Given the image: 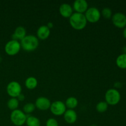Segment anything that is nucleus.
Returning a JSON list of instances; mask_svg holds the SVG:
<instances>
[{
	"label": "nucleus",
	"instance_id": "1",
	"mask_svg": "<svg viewBox=\"0 0 126 126\" xmlns=\"http://www.w3.org/2000/svg\"><path fill=\"white\" fill-rule=\"evenodd\" d=\"M87 20L85 15L79 12H74L70 17V23L76 30H82L87 25Z\"/></svg>",
	"mask_w": 126,
	"mask_h": 126
},
{
	"label": "nucleus",
	"instance_id": "2",
	"mask_svg": "<svg viewBox=\"0 0 126 126\" xmlns=\"http://www.w3.org/2000/svg\"><path fill=\"white\" fill-rule=\"evenodd\" d=\"M20 41L21 47L23 48L26 51L34 50L39 46L38 38L33 34L26 35Z\"/></svg>",
	"mask_w": 126,
	"mask_h": 126
},
{
	"label": "nucleus",
	"instance_id": "3",
	"mask_svg": "<svg viewBox=\"0 0 126 126\" xmlns=\"http://www.w3.org/2000/svg\"><path fill=\"white\" fill-rule=\"evenodd\" d=\"M105 98V102L108 105H115L118 104L120 101L121 94L117 89H109L106 92Z\"/></svg>",
	"mask_w": 126,
	"mask_h": 126
},
{
	"label": "nucleus",
	"instance_id": "4",
	"mask_svg": "<svg viewBox=\"0 0 126 126\" xmlns=\"http://www.w3.org/2000/svg\"><path fill=\"white\" fill-rule=\"evenodd\" d=\"M27 114L20 110H15L11 114V120L14 125L21 126L26 123Z\"/></svg>",
	"mask_w": 126,
	"mask_h": 126
},
{
	"label": "nucleus",
	"instance_id": "5",
	"mask_svg": "<svg viewBox=\"0 0 126 126\" xmlns=\"http://www.w3.org/2000/svg\"><path fill=\"white\" fill-rule=\"evenodd\" d=\"M21 44L18 41L11 39L6 44L4 47L5 52L9 55H14L20 51Z\"/></svg>",
	"mask_w": 126,
	"mask_h": 126
},
{
	"label": "nucleus",
	"instance_id": "6",
	"mask_svg": "<svg viewBox=\"0 0 126 126\" xmlns=\"http://www.w3.org/2000/svg\"><path fill=\"white\" fill-rule=\"evenodd\" d=\"M6 90L9 95L17 98L22 93V86L17 81H11L7 84Z\"/></svg>",
	"mask_w": 126,
	"mask_h": 126
},
{
	"label": "nucleus",
	"instance_id": "7",
	"mask_svg": "<svg viewBox=\"0 0 126 126\" xmlns=\"http://www.w3.org/2000/svg\"><path fill=\"white\" fill-rule=\"evenodd\" d=\"M84 15L87 20L92 23L98 22L101 17V13L99 9L95 7H91L87 9L85 12Z\"/></svg>",
	"mask_w": 126,
	"mask_h": 126
},
{
	"label": "nucleus",
	"instance_id": "8",
	"mask_svg": "<svg viewBox=\"0 0 126 126\" xmlns=\"http://www.w3.org/2000/svg\"><path fill=\"white\" fill-rule=\"evenodd\" d=\"M65 103L60 100H57L51 103L50 109L52 113L56 116L62 115L66 110Z\"/></svg>",
	"mask_w": 126,
	"mask_h": 126
},
{
	"label": "nucleus",
	"instance_id": "9",
	"mask_svg": "<svg viewBox=\"0 0 126 126\" xmlns=\"http://www.w3.org/2000/svg\"><path fill=\"white\" fill-rule=\"evenodd\" d=\"M113 23L118 28L126 27V16L121 12H117L112 16Z\"/></svg>",
	"mask_w": 126,
	"mask_h": 126
},
{
	"label": "nucleus",
	"instance_id": "10",
	"mask_svg": "<svg viewBox=\"0 0 126 126\" xmlns=\"http://www.w3.org/2000/svg\"><path fill=\"white\" fill-rule=\"evenodd\" d=\"M51 102L50 100L45 97H39L36 100V107L41 110H47L50 108Z\"/></svg>",
	"mask_w": 126,
	"mask_h": 126
},
{
	"label": "nucleus",
	"instance_id": "11",
	"mask_svg": "<svg viewBox=\"0 0 126 126\" xmlns=\"http://www.w3.org/2000/svg\"><path fill=\"white\" fill-rule=\"evenodd\" d=\"M73 9L76 12H85L88 9V3L86 0H75L73 2Z\"/></svg>",
	"mask_w": 126,
	"mask_h": 126
},
{
	"label": "nucleus",
	"instance_id": "12",
	"mask_svg": "<svg viewBox=\"0 0 126 126\" xmlns=\"http://www.w3.org/2000/svg\"><path fill=\"white\" fill-rule=\"evenodd\" d=\"M63 116L65 121L68 124H73L77 120V113L74 110H66L63 114Z\"/></svg>",
	"mask_w": 126,
	"mask_h": 126
},
{
	"label": "nucleus",
	"instance_id": "13",
	"mask_svg": "<svg viewBox=\"0 0 126 126\" xmlns=\"http://www.w3.org/2000/svg\"><path fill=\"white\" fill-rule=\"evenodd\" d=\"M73 7L70 4L68 3H63L59 7V11L60 13L63 17H69L70 18V16L72 15L73 12Z\"/></svg>",
	"mask_w": 126,
	"mask_h": 126
},
{
	"label": "nucleus",
	"instance_id": "14",
	"mask_svg": "<svg viewBox=\"0 0 126 126\" xmlns=\"http://www.w3.org/2000/svg\"><path fill=\"white\" fill-rule=\"evenodd\" d=\"M36 33L39 39H46L50 35V28H48L47 25H41L38 28Z\"/></svg>",
	"mask_w": 126,
	"mask_h": 126
},
{
	"label": "nucleus",
	"instance_id": "15",
	"mask_svg": "<svg viewBox=\"0 0 126 126\" xmlns=\"http://www.w3.org/2000/svg\"><path fill=\"white\" fill-rule=\"evenodd\" d=\"M27 32H26V29L22 26H19L17 27L16 28L14 31V33L12 34V39H15V40H17L18 39H20L22 40L26 35H27Z\"/></svg>",
	"mask_w": 126,
	"mask_h": 126
},
{
	"label": "nucleus",
	"instance_id": "16",
	"mask_svg": "<svg viewBox=\"0 0 126 126\" xmlns=\"http://www.w3.org/2000/svg\"><path fill=\"white\" fill-rule=\"evenodd\" d=\"M25 84L26 87L29 89H33L35 88L38 85V80L35 77L33 76H30V77L27 78L25 80Z\"/></svg>",
	"mask_w": 126,
	"mask_h": 126
},
{
	"label": "nucleus",
	"instance_id": "17",
	"mask_svg": "<svg viewBox=\"0 0 126 126\" xmlns=\"http://www.w3.org/2000/svg\"><path fill=\"white\" fill-rule=\"evenodd\" d=\"M26 124L28 126H40L41 121L37 117L34 116H27Z\"/></svg>",
	"mask_w": 126,
	"mask_h": 126
},
{
	"label": "nucleus",
	"instance_id": "18",
	"mask_svg": "<svg viewBox=\"0 0 126 126\" xmlns=\"http://www.w3.org/2000/svg\"><path fill=\"white\" fill-rule=\"evenodd\" d=\"M66 107H68L69 109L73 110L76 108L78 104V99L75 97H70L66 100V102L65 103Z\"/></svg>",
	"mask_w": 126,
	"mask_h": 126
},
{
	"label": "nucleus",
	"instance_id": "19",
	"mask_svg": "<svg viewBox=\"0 0 126 126\" xmlns=\"http://www.w3.org/2000/svg\"><path fill=\"white\" fill-rule=\"evenodd\" d=\"M116 65L118 67L122 69L126 68V54H122L117 57Z\"/></svg>",
	"mask_w": 126,
	"mask_h": 126
},
{
	"label": "nucleus",
	"instance_id": "20",
	"mask_svg": "<svg viewBox=\"0 0 126 126\" xmlns=\"http://www.w3.org/2000/svg\"><path fill=\"white\" fill-rule=\"evenodd\" d=\"M7 107L11 110L14 111L15 110H17L19 105V101L17 98L15 97H11L8 100L7 103Z\"/></svg>",
	"mask_w": 126,
	"mask_h": 126
},
{
	"label": "nucleus",
	"instance_id": "21",
	"mask_svg": "<svg viewBox=\"0 0 126 126\" xmlns=\"http://www.w3.org/2000/svg\"><path fill=\"white\" fill-rule=\"evenodd\" d=\"M108 104L106 102L104 101H101L98 102L96 105V110L100 113H103L106 111L108 109Z\"/></svg>",
	"mask_w": 126,
	"mask_h": 126
},
{
	"label": "nucleus",
	"instance_id": "22",
	"mask_svg": "<svg viewBox=\"0 0 126 126\" xmlns=\"http://www.w3.org/2000/svg\"><path fill=\"white\" fill-rule=\"evenodd\" d=\"M35 104H34L33 103H31V102L27 103L23 106V112L25 113H27V114H29V113H32L35 110Z\"/></svg>",
	"mask_w": 126,
	"mask_h": 126
},
{
	"label": "nucleus",
	"instance_id": "23",
	"mask_svg": "<svg viewBox=\"0 0 126 126\" xmlns=\"http://www.w3.org/2000/svg\"><path fill=\"white\" fill-rule=\"evenodd\" d=\"M102 14L105 18H110L112 17V11L111 9L109 7H105L103 9L102 11Z\"/></svg>",
	"mask_w": 126,
	"mask_h": 126
},
{
	"label": "nucleus",
	"instance_id": "24",
	"mask_svg": "<svg viewBox=\"0 0 126 126\" xmlns=\"http://www.w3.org/2000/svg\"><path fill=\"white\" fill-rule=\"evenodd\" d=\"M46 126H59V123L58 121L55 119L52 118H50L47 120L46 123Z\"/></svg>",
	"mask_w": 126,
	"mask_h": 126
},
{
	"label": "nucleus",
	"instance_id": "25",
	"mask_svg": "<svg viewBox=\"0 0 126 126\" xmlns=\"http://www.w3.org/2000/svg\"><path fill=\"white\" fill-rule=\"evenodd\" d=\"M17 99L18 100V101H22V100H24L25 99V95L21 93L18 97H17Z\"/></svg>",
	"mask_w": 126,
	"mask_h": 126
},
{
	"label": "nucleus",
	"instance_id": "26",
	"mask_svg": "<svg viewBox=\"0 0 126 126\" xmlns=\"http://www.w3.org/2000/svg\"><path fill=\"white\" fill-rule=\"evenodd\" d=\"M47 26L48 28H52V27H53V23H52V22H48Z\"/></svg>",
	"mask_w": 126,
	"mask_h": 126
},
{
	"label": "nucleus",
	"instance_id": "27",
	"mask_svg": "<svg viewBox=\"0 0 126 126\" xmlns=\"http://www.w3.org/2000/svg\"><path fill=\"white\" fill-rule=\"evenodd\" d=\"M122 86V84L121 83V82H116V83H115V84H114V86H115L116 87H121Z\"/></svg>",
	"mask_w": 126,
	"mask_h": 126
},
{
	"label": "nucleus",
	"instance_id": "28",
	"mask_svg": "<svg viewBox=\"0 0 126 126\" xmlns=\"http://www.w3.org/2000/svg\"><path fill=\"white\" fill-rule=\"evenodd\" d=\"M123 36H124V38L126 39V27H125V28H124V31H123Z\"/></svg>",
	"mask_w": 126,
	"mask_h": 126
},
{
	"label": "nucleus",
	"instance_id": "29",
	"mask_svg": "<svg viewBox=\"0 0 126 126\" xmlns=\"http://www.w3.org/2000/svg\"><path fill=\"white\" fill-rule=\"evenodd\" d=\"M123 52H124V53H123V54H126V46L124 47H123Z\"/></svg>",
	"mask_w": 126,
	"mask_h": 126
},
{
	"label": "nucleus",
	"instance_id": "30",
	"mask_svg": "<svg viewBox=\"0 0 126 126\" xmlns=\"http://www.w3.org/2000/svg\"><path fill=\"white\" fill-rule=\"evenodd\" d=\"M1 61H2V57H1L0 56V62H1Z\"/></svg>",
	"mask_w": 126,
	"mask_h": 126
},
{
	"label": "nucleus",
	"instance_id": "31",
	"mask_svg": "<svg viewBox=\"0 0 126 126\" xmlns=\"http://www.w3.org/2000/svg\"><path fill=\"white\" fill-rule=\"evenodd\" d=\"M91 126H97L95 125V124H92V125H91Z\"/></svg>",
	"mask_w": 126,
	"mask_h": 126
}]
</instances>
